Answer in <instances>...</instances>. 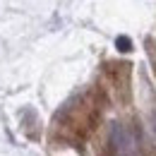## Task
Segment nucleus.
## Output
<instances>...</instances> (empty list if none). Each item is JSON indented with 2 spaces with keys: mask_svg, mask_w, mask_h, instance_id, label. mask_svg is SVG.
Segmentation results:
<instances>
[{
  "mask_svg": "<svg viewBox=\"0 0 156 156\" xmlns=\"http://www.w3.org/2000/svg\"><path fill=\"white\" fill-rule=\"evenodd\" d=\"M103 103H106V94L101 89L89 91L77 106L67 108L60 115V120L55 122V139L70 142V144L72 142H84L98 127L101 113H103Z\"/></svg>",
  "mask_w": 156,
  "mask_h": 156,
  "instance_id": "f257e3e1",
  "label": "nucleus"
},
{
  "mask_svg": "<svg viewBox=\"0 0 156 156\" xmlns=\"http://www.w3.org/2000/svg\"><path fill=\"white\" fill-rule=\"evenodd\" d=\"M106 79H108V89L111 96L118 103H130V65L127 62H108L106 65Z\"/></svg>",
  "mask_w": 156,
  "mask_h": 156,
  "instance_id": "f03ea898",
  "label": "nucleus"
},
{
  "mask_svg": "<svg viewBox=\"0 0 156 156\" xmlns=\"http://www.w3.org/2000/svg\"><path fill=\"white\" fill-rule=\"evenodd\" d=\"M118 48H120V51H125V53H127V51H132V43H130V39L120 36V39H118Z\"/></svg>",
  "mask_w": 156,
  "mask_h": 156,
  "instance_id": "7ed1b4c3",
  "label": "nucleus"
},
{
  "mask_svg": "<svg viewBox=\"0 0 156 156\" xmlns=\"http://www.w3.org/2000/svg\"><path fill=\"white\" fill-rule=\"evenodd\" d=\"M154 130H156V115H154Z\"/></svg>",
  "mask_w": 156,
  "mask_h": 156,
  "instance_id": "20e7f679",
  "label": "nucleus"
}]
</instances>
